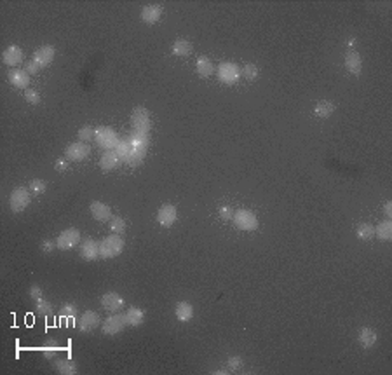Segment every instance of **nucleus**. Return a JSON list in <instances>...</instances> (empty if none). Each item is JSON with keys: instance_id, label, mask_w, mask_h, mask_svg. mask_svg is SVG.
<instances>
[{"instance_id": "f257e3e1", "label": "nucleus", "mask_w": 392, "mask_h": 375, "mask_svg": "<svg viewBox=\"0 0 392 375\" xmlns=\"http://www.w3.org/2000/svg\"><path fill=\"white\" fill-rule=\"evenodd\" d=\"M124 237L120 234H110L103 237L100 243V257L101 258H115L124 250Z\"/></svg>"}, {"instance_id": "f03ea898", "label": "nucleus", "mask_w": 392, "mask_h": 375, "mask_svg": "<svg viewBox=\"0 0 392 375\" xmlns=\"http://www.w3.org/2000/svg\"><path fill=\"white\" fill-rule=\"evenodd\" d=\"M232 222L239 231H246V232H251L258 229V217H256L253 211L249 210H237L234 211V217Z\"/></svg>"}, {"instance_id": "7ed1b4c3", "label": "nucleus", "mask_w": 392, "mask_h": 375, "mask_svg": "<svg viewBox=\"0 0 392 375\" xmlns=\"http://www.w3.org/2000/svg\"><path fill=\"white\" fill-rule=\"evenodd\" d=\"M131 126L136 133H150V129H152L150 112L145 107H136L131 114Z\"/></svg>"}, {"instance_id": "20e7f679", "label": "nucleus", "mask_w": 392, "mask_h": 375, "mask_svg": "<svg viewBox=\"0 0 392 375\" xmlns=\"http://www.w3.org/2000/svg\"><path fill=\"white\" fill-rule=\"evenodd\" d=\"M30 190L25 187H18L11 192L9 195V206H11L12 213H21L30 206Z\"/></svg>"}, {"instance_id": "39448f33", "label": "nucleus", "mask_w": 392, "mask_h": 375, "mask_svg": "<svg viewBox=\"0 0 392 375\" xmlns=\"http://www.w3.org/2000/svg\"><path fill=\"white\" fill-rule=\"evenodd\" d=\"M94 140L96 143L100 145L101 148H107V150H112V148L117 147L118 143V136L115 133V129L108 128V126H101L94 131Z\"/></svg>"}, {"instance_id": "423d86ee", "label": "nucleus", "mask_w": 392, "mask_h": 375, "mask_svg": "<svg viewBox=\"0 0 392 375\" xmlns=\"http://www.w3.org/2000/svg\"><path fill=\"white\" fill-rule=\"evenodd\" d=\"M239 77H240V70H239V66H237L235 63H230V61L220 63V66H218V81L222 82V84L232 86V84H235V82L239 81Z\"/></svg>"}, {"instance_id": "0eeeda50", "label": "nucleus", "mask_w": 392, "mask_h": 375, "mask_svg": "<svg viewBox=\"0 0 392 375\" xmlns=\"http://www.w3.org/2000/svg\"><path fill=\"white\" fill-rule=\"evenodd\" d=\"M78 243H80V232L75 227H70V229H67V231H63L58 235V239H56L58 250H63V251L72 250V248H75Z\"/></svg>"}, {"instance_id": "6e6552de", "label": "nucleus", "mask_w": 392, "mask_h": 375, "mask_svg": "<svg viewBox=\"0 0 392 375\" xmlns=\"http://www.w3.org/2000/svg\"><path fill=\"white\" fill-rule=\"evenodd\" d=\"M126 318H124V314H117L114 313L112 316H108L107 320L101 323V331H103L105 335H118L120 331H124V328H126Z\"/></svg>"}, {"instance_id": "1a4fd4ad", "label": "nucleus", "mask_w": 392, "mask_h": 375, "mask_svg": "<svg viewBox=\"0 0 392 375\" xmlns=\"http://www.w3.org/2000/svg\"><path fill=\"white\" fill-rule=\"evenodd\" d=\"M100 327V314L94 311H85L77 320V328L82 333H91Z\"/></svg>"}, {"instance_id": "9d476101", "label": "nucleus", "mask_w": 392, "mask_h": 375, "mask_svg": "<svg viewBox=\"0 0 392 375\" xmlns=\"http://www.w3.org/2000/svg\"><path fill=\"white\" fill-rule=\"evenodd\" d=\"M89 154H91V147H89L87 143H84V141L70 143L65 148V157H67V161L80 162V161H84Z\"/></svg>"}, {"instance_id": "9b49d317", "label": "nucleus", "mask_w": 392, "mask_h": 375, "mask_svg": "<svg viewBox=\"0 0 392 375\" xmlns=\"http://www.w3.org/2000/svg\"><path fill=\"white\" fill-rule=\"evenodd\" d=\"M100 302H101V307H103L107 313H112V314L118 313V311L124 307V304H126L124 298L118 293H115V291H107V293L101 297Z\"/></svg>"}, {"instance_id": "f8f14e48", "label": "nucleus", "mask_w": 392, "mask_h": 375, "mask_svg": "<svg viewBox=\"0 0 392 375\" xmlns=\"http://www.w3.org/2000/svg\"><path fill=\"white\" fill-rule=\"evenodd\" d=\"M54 54H56V49L52 47V46H42V47H39L37 51L34 52V61L37 63L39 66H49L52 63V59H54Z\"/></svg>"}, {"instance_id": "ddd939ff", "label": "nucleus", "mask_w": 392, "mask_h": 375, "mask_svg": "<svg viewBox=\"0 0 392 375\" xmlns=\"http://www.w3.org/2000/svg\"><path fill=\"white\" fill-rule=\"evenodd\" d=\"M178 211L173 204H164V206L159 208L157 211V222H159L162 227H171V225L176 222Z\"/></svg>"}, {"instance_id": "4468645a", "label": "nucleus", "mask_w": 392, "mask_h": 375, "mask_svg": "<svg viewBox=\"0 0 392 375\" xmlns=\"http://www.w3.org/2000/svg\"><path fill=\"white\" fill-rule=\"evenodd\" d=\"M23 58H25V54H23L21 47H18V46H9L2 52V61L7 66H12V68H18L19 63H23Z\"/></svg>"}, {"instance_id": "2eb2a0df", "label": "nucleus", "mask_w": 392, "mask_h": 375, "mask_svg": "<svg viewBox=\"0 0 392 375\" xmlns=\"http://www.w3.org/2000/svg\"><path fill=\"white\" fill-rule=\"evenodd\" d=\"M7 79L12 86H16L19 89L28 88L30 84V74L26 70H23V68H11L7 72Z\"/></svg>"}, {"instance_id": "dca6fc26", "label": "nucleus", "mask_w": 392, "mask_h": 375, "mask_svg": "<svg viewBox=\"0 0 392 375\" xmlns=\"http://www.w3.org/2000/svg\"><path fill=\"white\" fill-rule=\"evenodd\" d=\"M80 257L87 262L96 260L100 257V243L94 239H84L80 244Z\"/></svg>"}, {"instance_id": "f3484780", "label": "nucleus", "mask_w": 392, "mask_h": 375, "mask_svg": "<svg viewBox=\"0 0 392 375\" xmlns=\"http://www.w3.org/2000/svg\"><path fill=\"white\" fill-rule=\"evenodd\" d=\"M345 68H347V72L352 75L361 74V70H363V59H361L359 52L347 51V54H345Z\"/></svg>"}, {"instance_id": "a211bd4d", "label": "nucleus", "mask_w": 392, "mask_h": 375, "mask_svg": "<svg viewBox=\"0 0 392 375\" xmlns=\"http://www.w3.org/2000/svg\"><path fill=\"white\" fill-rule=\"evenodd\" d=\"M91 215H93L94 220H98V222L112 220L110 206H108V204H105V202H100V201H94L93 204H91Z\"/></svg>"}, {"instance_id": "6ab92c4d", "label": "nucleus", "mask_w": 392, "mask_h": 375, "mask_svg": "<svg viewBox=\"0 0 392 375\" xmlns=\"http://www.w3.org/2000/svg\"><path fill=\"white\" fill-rule=\"evenodd\" d=\"M118 164H120V157H118L117 152H115L114 148L103 152V155H101V159H100V168L103 169V171H112V169H115Z\"/></svg>"}, {"instance_id": "aec40b11", "label": "nucleus", "mask_w": 392, "mask_h": 375, "mask_svg": "<svg viewBox=\"0 0 392 375\" xmlns=\"http://www.w3.org/2000/svg\"><path fill=\"white\" fill-rule=\"evenodd\" d=\"M357 342H359V346L364 347V349L373 347L375 342H377V333H375V330H371L370 327H363L357 333Z\"/></svg>"}, {"instance_id": "412c9836", "label": "nucleus", "mask_w": 392, "mask_h": 375, "mask_svg": "<svg viewBox=\"0 0 392 375\" xmlns=\"http://www.w3.org/2000/svg\"><path fill=\"white\" fill-rule=\"evenodd\" d=\"M162 16V9L160 5H145L141 9V19H143L147 25H156L157 21Z\"/></svg>"}, {"instance_id": "4be33fe9", "label": "nucleus", "mask_w": 392, "mask_h": 375, "mask_svg": "<svg viewBox=\"0 0 392 375\" xmlns=\"http://www.w3.org/2000/svg\"><path fill=\"white\" fill-rule=\"evenodd\" d=\"M174 314H176V320L182 321V323H187L194 318V307L192 304L189 302H178L176 309H174Z\"/></svg>"}, {"instance_id": "5701e85b", "label": "nucleus", "mask_w": 392, "mask_h": 375, "mask_svg": "<svg viewBox=\"0 0 392 375\" xmlns=\"http://www.w3.org/2000/svg\"><path fill=\"white\" fill-rule=\"evenodd\" d=\"M124 318H126L127 327L134 328V327H140V325L145 321V313L141 309H138V307H129L127 313L124 314Z\"/></svg>"}, {"instance_id": "b1692460", "label": "nucleus", "mask_w": 392, "mask_h": 375, "mask_svg": "<svg viewBox=\"0 0 392 375\" xmlns=\"http://www.w3.org/2000/svg\"><path fill=\"white\" fill-rule=\"evenodd\" d=\"M375 235H378L380 241H391L392 239V222L391 218L380 222L378 227H375Z\"/></svg>"}, {"instance_id": "393cba45", "label": "nucleus", "mask_w": 392, "mask_h": 375, "mask_svg": "<svg viewBox=\"0 0 392 375\" xmlns=\"http://www.w3.org/2000/svg\"><path fill=\"white\" fill-rule=\"evenodd\" d=\"M196 70L200 77H209L213 74V63H211V59L207 56H200V58H197Z\"/></svg>"}, {"instance_id": "a878e982", "label": "nucleus", "mask_w": 392, "mask_h": 375, "mask_svg": "<svg viewBox=\"0 0 392 375\" xmlns=\"http://www.w3.org/2000/svg\"><path fill=\"white\" fill-rule=\"evenodd\" d=\"M147 148L148 147H138V145H134V148H133V152L129 154V157L126 159V162L129 166H140L141 162H143V159H145V155H147Z\"/></svg>"}, {"instance_id": "bb28decb", "label": "nucleus", "mask_w": 392, "mask_h": 375, "mask_svg": "<svg viewBox=\"0 0 392 375\" xmlns=\"http://www.w3.org/2000/svg\"><path fill=\"white\" fill-rule=\"evenodd\" d=\"M171 51H173L174 56H189L192 52V44L189 41H185V39H178V41H174Z\"/></svg>"}, {"instance_id": "cd10ccee", "label": "nucleus", "mask_w": 392, "mask_h": 375, "mask_svg": "<svg viewBox=\"0 0 392 375\" xmlns=\"http://www.w3.org/2000/svg\"><path fill=\"white\" fill-rule=\"evenodd\" d=\"M54 368H56V372H59V374H63V375H75L77 374V367H75V363L72 360H58L54 363Z\"/></svg>"}, {"instance_id": "c85d7f7f", "label": "nucleus", "mask_w": 392, "mask_h": 375, "mask_svg": "<svg viewBox=\"0 0 392 375\" xmlns=\"http://www.w3.org/2000/svg\"><path fill=\"white\" fill-rule=\"evenodd\" d=\"M133 148H134V145H133V141H131V138H126V140H118L117 147H115L114 150L117 152L118 157L126 161V159L129 157L131 152H133Z\"/></svg>"}, {"instance_id": "c756f323", "label": "nucleus", "mask_w": 392, "mask_h": 375, "mask_svg": "<svg viewBox=\"0 0 392 375\" xmlns=\"http://www.w3.org/2000/svg\"><path fill=\"white\" fill-rule=\"evenodd\" d=\"M335 112V105L331 103V101H319L317 105H315V115L317 117H329V115Z\"/></svg>"}, {"instance_id": "7c9ffc66", "label": "nucleus", "mask_w": 392, "mask_h": 375, "mask_svg": "<svg viewBox=\"0 0 392 375\" xmlns=\"http://www.w3.org/2000/svg\"><path fill=\"white\" fill-rule=\"evenodd\" d=\"M355 235L361 241H370L375 235V227L371 224H361L357 227V231H355Z\"/></svg>"}, {"instance_id": "2f4dec72", "label": "nucleus", "mask_w": 392, "mask_h": 375, "mask_svg": "<svg viewBox=\"0 0 392 375\" xmlns=\"http://www.w3.org/2000/svg\"><path fill=\"white\" fill-rule=\"evenodd\" d=\"M240 75L248 79L249 82L256 81V79H258V66H256L255 63H248V65H244V68L240 70Z\"/></svg>"}, {"instance_id": "473e14b6", "label": "nucleus", "mask_w": 392, "mask_h": 375, "mask_svg": "<svg viewBox=\"0 0 392 375\" xmlns=\"http://www.w3.org/2000/svg\"><path fill=\"white\" fill-rule=\"evenodd\" d=\"M129 138H131V141H133V145H138V147H148V143H150V135H148V133L134 131Z\"/></svg>"}, {"instance_id": "72a5a7b5", "label": "nucleus", "mask_w": 392, "mask_h": 375, "mask_svg": "<svg viewBox=\"0 0 392 375\" xmlns=\"http://www.w3.org/2000/svg\"><path fill=\"white\" fill-rule=\"evenodd\" d=\"M35 309H37L39 314H42V316H51L52 313H54V309H52V305L49 304L45 298H40V300L35 302Z\"/></svg>"}, {"instance_id": "f704fd0d", "label": "nucleus", "mask_w": 392, "mask_h": 375, "mask_svg": "<svg viewBox=\"0 0 392 375\" xmlns=\"http://www.w3.org/2000/svg\"><path fill=\"white\" fill-rule=\"evenodd\" d=\"M75 314H77V307H75L74 304H65L63 307L59 309V318H61V320H68V318L74 320Z\"/></svg>"}, {"instance_id": "c9c22d12", "label": "nucleus", "mask_w": 392, "mask_h": 375, "mask_svg": "<svg viewBox=\"0 0 392 375\" xmlns=\"http://www.w3.org/2000/svg\"><path fill=\"white\" fill-rule=\"evenodd\" d=\"M110 229L114 231V234H122L126 229V220L122 217H114L110 220Z\"/></svg>"}, {"instance_id": "e433bc0d", "label": "nucleus", "mask_w": 392, "mask_h": 375, "mask_svg": "<svg viewBox=\"0 0 392 375\" xmlns=\"http://www.w3.org/2000/svg\"><path fill=\"white\" fill-rule=\"evenodd\" d=\"M94 131H96V129H93L91 128V126H84V128H80L78 129V140L80 141H84V143H87L89 140H93L94 138Z\"/></svg>"}, {"instance_id": "4c0bfd02", "label": "nucleus", "mask_w": 392, "mask_h": 375, "mask_svg": "<svg viewBox=\"0 0 392 375\" xmlns=\"http://www.w3.org/2000/svg\"><path fill=\"white\" fill-rule=\"evenodd\" d=\"M45 188H47V184L44 180L30 182V192H34V194H42V192H45Z\"/></svg>"}, {"instance_id": "58836bf2", "label": "nucleus", "mask_w": 392, "mask_h": 375, "mask_svg": "<svg viewBox=\"0 0 392 375\" xmlns=\"http://www.w3.org/2000/svg\"><path fill=\"white\" fill-rule=\"evenodd\" d=\"M25 98H26V101H28L30 105H39V103H40V94H39V91H35V89H26Z\"/></svg>"}, {"instance_id": "ea45409f", "label": "nucleus", "mask_w": 392, "mask_h": 375, "mask_svg": "<svg viewBox=\"0 0 392 375\" xmlns=\"http://www.w3.org/2000/svg\"><path fill=\"white\" fill-rule=\"evenodd\" d=\"M28 293H30V297L34 298L35 302H37V300H40V298H44V293H42V288L39 286V284H34V286L30 288V291H28Z\"/></svg>"}, {"instance_id": "a19ab883", "label": "nucleus", "mask_w": 392, "mask_h": 375, "mask_svg": "<svg viewBox=\"0 0 392 375\" xmlns=\"http://www.w3.org/2000/svg\"><path fill=\"white\" fill-rule=\"evenodd\" d=\"M229 368L232 372H237V370H240L242 368V360H240L239 356H232L229 360Z\"/></svg>"}, {"instance_id": "79ce46f5", "label": "nucleus", "mask_w": 392, "mask_h": 375, "mask_svg": "<svg viewBox=\"0 0 392 375\" xmlns=\"http://www.w3.org/2000/svg\"><path fill=\"white\" fill-rule=\"evenodd\" d=\"M232 217H234V210L230 206L220 208V218H222V220H232Z\"/></svg>"}, {"instance_id": "37998d69", "label": "nucleus", "mask_w": 392, "mask_h": 375, "mask_svg": "<svg viewBox=\"0 0 392 375\" xmlns=\"http://www.w3.org/2000/svg\"><path fill=\"white\" fill-rule=\"evenodd\" d=\"M56 241H42L40 243V250L44 251V253H51V251L56 250Z\"/></svg>"}, {"instance_id": "c03bdc74", "label": "nucleus", "mask_w": 392, "mask_h": 375, "mask_svg": "<svg viewBox=\"0 0 392 375\" xmlns=\"http://www.w3.org/2000/svg\"><path fill=\"white\" fill-rule=\"evenodd\" d=\"M25 70H26V72H28V74H30V75H35V74H37V72H39V70H40V66H39V65H37V63H35V61H34V59H32V61H30V63H26V66H25Z\"/></svg>"}, {"instance_id": "a18cd8bd", "label": "nucleus", "mask_w": 392, "mask_h": 375, "mask_svg": "<svg viewBox=\"0 0 392 375\" xmlns=\"http://www.w3.org/2000/svg\"><path fill=\"white\" fill-rule=\"evenodd\" d=\"M59 349V346H56V344H47V346L44 347V354L47 358H51V354L54 353V351H58Z\"/></svg>"}, {"instance_id": "49530a36", "label": "nucleus", "mask_w": 392, "mask_h": 375, "mask_svg": "<svg viewBox=\"0 0 392 375\" xmlns=\"http://www.w3.org/2000/svg\"><path fill=\"white\" fill-rule=\"evenodd\" d=\"M67 168H68L67 161H65V159H58V162H56V169H59V171H65Z\"/></svg>"}, {"instance_id": "de8ad7c7", "label": "nucleus", "mask_w": 392, "mask_h": 375, "mask_svg": "<svg viewBox=\"0 0 392 375\" xmlns=\"http://www.w3.org/2000/svg\"><path fill=\"white\" fill-rule=\"evenodd\" d=\"M384 211H385V215H387V218H391V217H392V201H387V202H385Z\"/></svg>"}]
</instances>
